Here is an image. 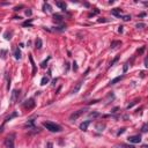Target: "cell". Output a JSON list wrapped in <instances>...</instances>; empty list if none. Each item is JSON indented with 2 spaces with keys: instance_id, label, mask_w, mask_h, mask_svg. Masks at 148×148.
<instances>
[{
  "instance_id": "60d3db41",
  "label": "cell",
  "mask_w": 148,
  "mask_h": 148,
  "mask_svg": "<svg viewBox=\"0 0 148 148\" xmlns=\"http://www.w3.org/2000/svg\"><path fill=\"white\" fill-rule=\"evenodd\" d=\"M117 110H118V108H115V109H113V110H112V112H113V113H115V112H116V111H117Z\"/></svg>"
},
{
  "instance_id": "836d02e7",
  "label": "cell",
  "mask_w": 148,
  "mask_h": 148,
  "mask_svg": "<svg viewBox=\"0 0 148 148\" xmlns=\"http://www.w3.org/2000/svg\"><path fill=\"white\" fill-rule=\"evenodd\" d=\"M127 68H128V65H127V64H125V65H124V73H126V72H127Z\"/></svg>"
},
{
  "instance_id": "e0dca14e",
  "label": "cell",
  "mask_w": 148,
  "mask_h": 148,
  "mask_svg": "<svg viewBox=\"0 0 148 148\" xmlns=\"http://www.w3.org/2000/svg\"><path fill=\"white\" fill-rule=\"evenodd\" d=\"M103 128H105V124L98 123V124L96 125V130H98V131H103Z\"/></svg>"
},
{
  "instance_id": "9c48e42d",
  "label": "cell",
  "mask_w": 148,
  "mask_h": 148,
  "mask_svg": "<svg viewBox=\"0 0 148 148\" xmlns=\"http://www.w3.org/2000/svg\"><path fill=\"white\" fill-rule=\"evenodd\" d=\"M121 45V42L120 40H113V42H111V44H110V48L111 49H116L117 46H120Z\"/></svg>"
},
{
  "instance_id": "44dd1931",
  "label": "cell",
  "mask_w": 148,
  "mask_h": 148,
  "mask_svg": "<svg viewBox=\"0 0 148 148\" xmlns=\"http://www.w3.org/2000/svg\"><path fill=\"white\" fill-rule=\"evenodd\" d=\"M43 8H44V12H51V7H50L46 2L43 5Z\"/></svg>"
},
{
  "instance_id": "ab89813d",
  "label": "cell",
  "mask_w": 148,
  "mask_h": 148,
  "mask_svg": "<svg viewBox=\"0 0 148 148\" xmlns=\"http://www.w3.org/2000/svg\"><path fill=\"white\" fill-rule=\"evenodd\" d=\"M68 68H69V64L66 63V71H68Z\"/></svg>"
},
{
  "instance_id": "ac0fdd59",
  "label": "cell",
  "mask_w": 148,
  "mask_h": 148,
  "mask_svg": "<svg viewBox=\"0 0 148 148\" xmlns=\"http://www.w3.org/2000/svg\"><path fill=\"white\" fill-rule=\"evenodd\" d=\"M46 83H49V78H48V76H43L42 80H40V84H42V86H45Z\"/></svg>"
},
{
  "instance_id": "9a60e30c",
  "label": "cell",
  "mask_w": 148,
  "mask_h": 148,
  "mask_svg": "<svg viewBox=\"0 0 148 148\" xmlns=\"http://www.w3.org/2000/svg\"><path fill=\"white\" fill-rule=\"evenodd\" d=\"M14 57H15V59H21V51L19 50V48L15 49V51H14Z\"/></svg>"
},
{
  "instance_id": "5b68a950",
  "label": "cell",
  "mask_w": 148,
  "mask_h": 148,
  "mask_svg": "<svg viewBox=\"0 0 148 148\" xmlns=\"http://www.w3.org/2000/svg\"><path fill=\"white\" fill-rule=\"evenodd\" d=\"M128 141L132 142V144H139L141 141V136L138 135H132V136H128Z\"/></svg>"
},
{
  "instance_id": "d4e9b609",
  "label": "cell",
  "mask_w": 148,
  "mask_h": 148,
  "mask_svg": "<svg viewBox=\"0 0 148 148\" xmlns=\"http://www.w3.org/2000/svg\"><path fill=\"white\" fill-rule=\"evenodd\" d=\"M11 36H12V31H11V32H9V31H7V32L5 34V38H6V40H11V38H12Z\"/></svg>"
},
{
  "instance_id": "d6986e66",
  "label": "cell",
  "mask_w": 148,
  "mask_h": 148,
  "mask_svg": "<svg viewBox=\"0 0 148 148\" xmlns=\"http://www.w3.org/2000/svg\"><path fill=\"white\" fill-rule=\"evenodd\" d=\"M16 116H17V112H13V113H12L11 116H8V117H7V118L5 119V123H7V121H9V120H11V119H12V118H14V117H16Z\"/></svg>"
},
{
  "instance_id": "ffe728a7",
  "label": "cell",
  "mask_w": 148,
  "mask_h": 148,
  "mask_svg": "<svg viewBox=\"0 0 148 148\" xmlns=\"http://www.w3.org/2000/svg\"><path fill=\"white\" fill-rule=\"evenodd\" d=\"M118 60H119V56H116V57L113 58V60L110 63V66H109V67H112V66H113V65H115V64L118 61Z\"/></svg>"
},
{
  "instance_id": "74e56055",
  "label": "cell",
  "mask_w": 148,
  "mask_h": 148,
  "mask_svg": "<svg viewBox=\"0 0 148 148\" xmlns=\"http://www.w3.org/2000/svg\"><path fill=\"white\" fill-rule=\"evenodd\" d=\"M2 132H4V125H2V126H0V134H1Z\"/></svg>"
},
{
  "instance_id": "b9f144b4",
  "label": "cell",
  "mask_w": 148,
  "mask_h": 148,
  "mask_svg": "<svg viewBox=\"0 0 148 148\" xmlns=\"http://www.w3.org/2000/svg\"><path fill=\"white\" fill-rule=\"evenodd\" d=\"M124 147H125V148H134L133 146H124Z\"/></svg>"
},
{
  "instance_id": "3957f363",
  "label": "cell",
  "mask_w": 148,
  "mask_h": 148,
  "mask_svg": "<svg viewBox=\"0 0 148 148\" xmlns=\"http://www.w3.org/2000/svg\"><path fill=\"white\" fill-rule=\"evenodd\" d=\"M14 136H15V134H11L8 135L6 139H5V145H6V148H15V146H14Z\"/></svg>"
},
{
  "instance_id": "d6a6232c",
  "label": "cell",
  "mask_w": 148,
  "mask_h": 148,
  "mask_svg": "<svg viewBox=\"0 0 148 148\" xmlns=\"http://www.w3.org/2000/svg\"><path fill=\"white\" fill-rule=\"evenodd\" d=\"M144 51H145V46H142V48H141L140 50H138V53H139V54H141L142 52H144Z\"/></svg>"
},
{
  "instance_id": "1f68e13d",
  "label": "cell",
  "mask_w": 148,
  "mask_h": 148,
  "mask_svg": "<svg viewBox=\"0 0 148 148\" xmlns=\"http://www.w3.org/2000/svg\"><path fill=\"white\" fill-rule=\"evenodd\" d=\"M31 14H32V12H31L30 9H27V11H26V15H27V16H30Z\"/></svg>"
},
{
  "instance_id": "30bf717a",
  "label": "cell",
  "mask_w": 148,
  "mask_h": 148,
  "mask_svg": "<svg viewBox=\"0 0 148 148\" xmlns=\"http://www.w3.org/2000/svg\"><path fill=\"white\" fill-rule=\"evenodd\" d=\"M29 60H30V63H31V66H32V75H35V74H36L37 68H36V65H35L34 59H32V57H31V56H29Z\"/></svg>"
},
{
  "instance_id": "603a6c76",
  "label": "cell",
  "mask_w": 148,
  "mask_h": 148,
  "mask_svg": "<svg viewBox=\"0 0 148 148\" xmlns=\"http://www.w3.org/2000/svg\"><path fill=\"white\" fill-rule=\"evenodd\" d=\"M22 26H23V27H31V19H29L28 21L23 22V23H22Z\"/></svg>"
},
{
  "instance_id": "8992f818",
  "label": "cell",
  "mask_w": 148,
  "mask_h": 148,
  "mask_svg": "<svg viewBox=\"0 0 148 148\" xmlns=\"http://www.w3.org/2000/svg\"><path fill=\"white\" fill-rule=\"evenodd\" d=\"M89 124H90V120H84L83 123H81L80 124V130L81 131H87Z\"/></svg>"
},
{
  "instance_id": "e575fe53",
  "label": "cell",
  "mask_w": 148,
  "mask_h": 148,
  "mask_svg": "<svg viewBox=\"0 0 148 148\" xmlns=\"http://www.w3.org/2000/svg\"><path fill=\"white\" fill-rule=\"evenodd\" d=\"M1 54H6V51L2 50V51H1ZM1 58H6V57H5V56H1Z\"/></svg>"
},
{
  "instance_id": "7bdbcfd3",
  "label": "cell",
  "mask_w": 148,
  "mask_h": 148,
  "mask_svg": "<svg viewBox=\"0 0 148 148\" xmlns=\"http://www.w3.org/2000/svg\"><path fill=\"white\" fill-rule=\"evenodd\" d=\"M141 148H148V147H147V146H146V145H144V146H142V147H141Z\"/></svg>"
},
{
  "instance_id": "484cf974",
  "label": "cell",
  "mask_w": 148,
  "mask_h": 148,
  "mask_svg": "<svg viewBox=\"0 0 148 148\" xmlns=\"http://www.w3.org/2000/svg\"><path fill=\"white\" fill-rule=\"evenodd\" d=\"M123 20L124 21H128V20H131V16L130 15H125V16H123Z\"/></svg>"
},
{
  "instance_id": "6da1fadb",
  "label": "cell",
  "mask_w": 148,
  "mask_h": 148,
  "mask_svg": "<svg viewBox=\"0 0 148 148\" xmlns=\"http://www.w3.org/2000/svg\"><path fill=\"white\" fill-rule=\"evenodd\" d=\"M43 126L50 131V132H60L61 131V126H59L58 124L56 123H52V121H44L43 123Z\"/></svg>"
},
{
  "instance_id": "ba28073f",
  "label": "cell",
  "mask_w": 148,
  "mask_h": 148,
  "mask_svg": "<svg viewBox=\"0 0 148 148\" xmlns=\"http://www.w3.org/2000/svg\"><path fill=\"white\" fill-rule=\"evenodd\" d=\"M124 79V75H119V76H117V78H115V79H112V80L110 81V86H112V84H116L117 82H119L120 80H123Z\"/></svg>"
},
{
  "instance_id": "2e32d148",
  "label": "cell",
  "mask_w": 148,
  "mask_h": 148,
  "mask_svg": "<svg viewBox=\"0 0 148 148\" xmlns=\"http://www.w3.org/2000/svg\"><path fill=\"white\" fill-rule=\"evenodd\" d=\"M81 84H82V82H78V84H76V86H75V88H74V89H73V92H72V93H73V94H76V93H78V92H79V90H80V88H81Z\"/></svg>"
},
{
  "instance_id": "8d00e7d4",
  "label": "cell",
  "mask_w": 148,
  "mask_h": 148,
  "mask_svg": "<svg viewBox=\"0 0 148 148\" xmlns=\"http://www.w3.org/2000/svg\"><path fill=\"white\" fill-rule=\"evenodd\" d=\"M98 101L97 100H95V101H92V102H89V104H95V103H97Z\"/></svg>"
},
{
  "instance_id": "f35d334b",
  "label": "cell",
  "mask_w": 148,
  "mask_h": 148,
  "mask_svg": "<svg viewBox=\"0 0 148 148\" xmlns=\"http://www.w3.org/2000/svg\"><path fill=\"white\" fill-rule=\"evenodd\" d=\"M118 31H119V32H123V27H119V29H118Z\"/></svg>"
},
{
  "instance_id": "7a4b0ae2",
  "label": "cell",
  "mask_w": 148,
  "mask_h": 148,
  "mask_svg": "<svg viewBox=\"0 0 148 148\" xmlns=\"http://www.w3.org/2000/svg\"><path fill=\"white\" fill-rule=\"evenodd\" d=\"M84 111H87V109H80V110H78V111H74V112L69 116V120H71V121L76 120L81 115H83V113H84Z\"/></svg>"
},
{
  "instance_id": "4dcf8cb0",
  "label": "cell",
  "mask_w": 148,
  "mask_h": 148,
  "mask_svg": "<svg viewBox=\"0 0 148 148\" xmlns=\"http://www.w3.org/2000/svg\"><path fill=\"white\" fill-rule=\"evenodd\" d=\"M125 132V128H120L119 131H118V133H117V135H120V134H123Z\"/></svg>"
},
{
  "instance_id": "f546056e",
  "label": "cell",
  "mask_w": 148,
  "mask_h": 148,
  "mask_svg": "<svg viewBox=\"0 0 148 148\" xmlns=\"http://www.w3.org/2000/svg\"><path fill=\"white\" fill-rule=\"evenodd\" d=\"M90 116H92V117H98L100 113H97V112H90Z\"/></svg>"
},
{
  "instance_id": "7402d4cb",
  "label": "cell",
  "mask_w": 148,
  "mask_h": 148,
  "mask_svg": "<svg viewBox=\"0 0 148 148\" xmlns=\"http://www.w3.org/2000/svg\"><path fill=\"white\" fill-rule=\"evenodd\" d=\"M50 59H51V57H48V59H46V60H44V61L40 64V67H42V68H45V67H46V64H48V61H49Z\"/></svg>"
},
{
  "instance_id": "cb8c5ba5",
  "label": "cell",
  "mask_w": 148,
  "mask_h": 148,
  "mask_svg": "<svg viewBox=\"0 0 148 148\" xmlns=\"http://www.w3.org/2000/svg\"><path fill=\"white\" fill-rule=\"evenodd\" d=\"M138 102H140V100H135V101H133V102H132L131 104H128V105H127V109H131L132 107H133V105H135V104H136Z\"/></svg>"
},
{
  "instance_id": "83f0119b",
  "label": "cell",
  "mask_w": 148,
  "mask_h": 148,
  "mask_svg": "<svg viewBox=\"0 0 148 148\" xmlns=\"http://www.w3.org/2000/svg\"><path fill=\"white\" fill-rule=\"evenodd\" d=\"M73 71H74V72H76V71H78V65H76V63H75V61L73 63Z\"/></svg>"
},
{
  "instance_id": "5bb4252c",
  "label": "cell",
  "mask_w": 148,
  "mask_h": 148,
  "mask_svg": "<svg viewBox=\"0 0 148 148\" xmlns=\"http://www.w3.org/2000/svg\"><path fill=\"white\" fill-rule=\"evenodd\" d=\"M42 45H43V42H42L40 38H37V40H35V48H36V49H40Z\"/></svg>"
},
{
  "instance_id": "f1b7e54d",
  "label": "cell",
  "mask_w": 148,
  "mask_h": 148,
  "mask_svg": "<svg viewBox=\"0 0 148 148\" xmlns=\"http://www.w3.org/2000/svg\"><path fill=\"white\" fill-rule=\"evenodd\" d=\"M144 27H146L145 23H138V24H136V28H140V29H141V28H144Z\"/></svg>"
},
{
  "instance_id": "52a82bcc",
  "label": "cell",
  "mask_w": 148,
  "mask_h": 148,
  "mask_svg": "<svg viewBox=\"0 0 148 148\" xmlns=\"http://www.w3.org/2000/svg\"><path fill=\"white\" fill-rule=\"evenodd\" d=\"M20 96V92H17V90H13V93H12V103H16V101H17V97Z\"/></svg>"
},
{
  "instance_id": "d590c367",
  "label": "cell",
  "mask_w": 148,
  "mask_h": 148,
  "mask_svg": "<svg viewBox=\"0 0 148 148\" xmlns=\"http://www.w3.org/2000/svg\"><path fill=\"white\" fill-rule=\"evenodd\" d=\"M45 148H52V144H51V142H49V144H48V146H46Z\"/></svg>"
},
{
  "instance_id": "4fadbf2b",
  "label": "cell",
  "mask_w": 148,
  "mask_h": 148,
  "mask_svg": "<svg viewBox=\"0 0 148 148\" xmlns=\"http://www.w3.org/2000/svg\"><path fill=\"white\" fill-rule=\"evenodd\" d=\"M53 19H54V21L58 22V23H61V22H63V17H61V15H59V14H54Z\"/></svg>"
},
{
  "instance_id": "7c38bea8",
  "label": "cell",
  "mask_w": 148,
  "mask_h": 148,
  "mask_svg": "<svg viewBox=\"0 0 148 148\" xmlns=\"http://www.w3.org/2000/svg\"><path fill=\"white\" fill-rule=\"evenodd\" d=\"M56 5L59 7V8H61L63 11H66V4L65 2H61V1H57L56 2Z\"/></svg>"
},
{
  "instance_id": "4316f807",
  "label": "cell",
  "mask_w": 148,
  "mask_h": 148,
  "mask_svg": "<svg viewBox=\"0 0 148 148\" xmlns=\"http://www.w3.org/2000/svg\"><path fill=\"white\" fill-rule=\"evenodd\" d=\"M147 124H145V125H144V126H142V128H141V131H142V132H144V133H145V132H147Z\"/></svg>"
},
{
  "instance_id": "8fae6325",
  "label": "cell",
  "mask_w": 148,
  "mask_h": 148,
  "mask_svg": "<svg viewBox=\"0 0 148 148\" xmlns=\"http://www.w3.org/2000/svg\"><path fill=\"white\" fill-rule=\"evenodd\" d=\"M111 14L112 15H115V16H120V14H121V9H119V8H115V9H112L111 11Z\"/></svg>"
},
{
  "instance_id": "277c9868",
  "label": "cell",
  "mask_w": 148,
  "mask_h": 148,
  "mask_svg": "<svg viewBox=\"0 0 148 148\" xmlns=\"http://www.w3.org/2000/svg\"><path fill=\"white\" fill-rule=\"evenodd\" d=\"M35 107V101H34V98H29L24 103H23V108L24 109H31Z\"/></svg>"
}]
</instances>
